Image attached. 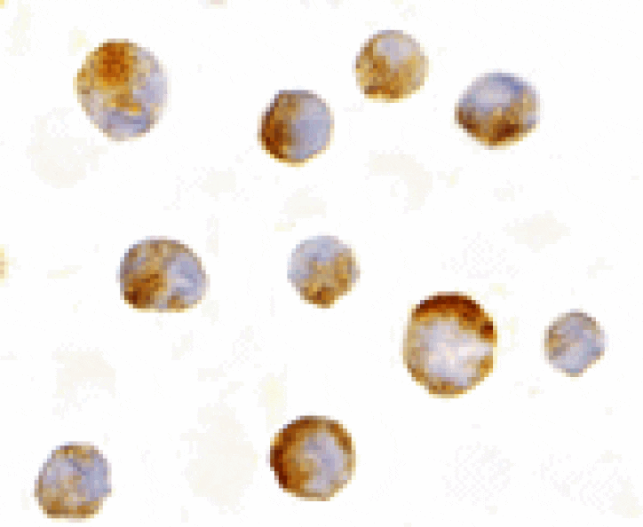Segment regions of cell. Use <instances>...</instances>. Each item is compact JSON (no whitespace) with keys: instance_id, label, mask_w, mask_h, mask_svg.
Segmentation results:
<instances>
[{"instance_id":"obj_1","label":"cell","mask_w":643,"mask_h":527,"mask_svg":"<svg viewBox=\"0 0 643 527\" xmlns=\"http://www.w3.org/2000/svg\"><path fill=\"white\" fill-rule=\"evenodd\" d=\"M497 331L474 299L459 293L431 295L410 312L403 362L431 394L455 396L492 372Z\"/></svg>"},{"instance_id":"obj_2","label":"cell","mask_w":643,"mask_h":527,"mask_svg":"<svg viewBox=\"0 0 643 527\" xmlns=\"http://www.w3.org/2000/svg\"><path fill=\"white\" fill-rule=\"evenodd\" d=\"M77 93L90 120L115 140L149 131L163 112L167 81L156 58L128 41H109L86 58Z\"/></svg>"},{"instance_id":"obj_3","label":"cell","mask_w":643,"mask_h":527,"mask_svg":"<svg viewBox=\"0 0 643 527\" xmlns=\"http://www.w3.org/2000/svg\"><path fill=\"white\" fill-rule=\"evenodd\" d=\"M269 463L285 492L329 500L351 480L355 449L350 433L337 421L300 416L275 435Z\"/></svg>"},{"instance_id":"obj_4","label":"cell","mask_w":643,"mask_h":527,"mask_svg":"<svg viewBox=\"0 0 643 527\" xmlns=\"http://www.w3.org/2000/svg\"><path fill=\"white\" fill-rule=\"evenodd\" d=\"M121 295L137 309L180 311L196 305L206 290L201 259L173 240H145L121 258Z\"/></svg>"},{"instance_id":"obj_5","label":"cell","mask_w":643,"mask_h":527,"mask_svg":"<svg viewBox=\"0 0 643 527\" xmlns=\"http://www.w3.org/2000/svg\"><path fill=\"white\" fill-rule=\"evenodd\" d=\"M455 120L482 145L517 141L536 126L537 100L529 83L507 73L477 78L459 98Z\"/></svg>"},{"instance_id":"obj_6","label":"cell","mask_w":643,"mask_h":527,"mask_svg":"<svg viewBox=\"0 0 643 527\" xmlns=\"http://www.w3.org/2000/svg\"><path fill=\"white\" fill-rule=\"evenodd\" d=\"M332 126L329 107L317 94L284 90L274 95L262 114L258 137L274 159L301 164L326 148Z\"/></svg>"},{"instance_id":"obj_7","label":"cell","mask_w":643,"mask_h":527,"mask_svg":"<svg viewBox=\"0 0 643 527\" xmlns=\"http://www.w3.org/2000/svg\"><path fill=\"white\" fill-rule=\"evenodd\" d=\"M427 60L420 43L401 30H380L356 56L357 83L366 98L400 99L425 83Z\"/></svg>"},{"instance_id":"obj_8","label":"cell","mask_w":643,"mask_h":527,"mask_svg":"<svg viewBox=\"0 0 643 527\" xmlns=\"http://www.w3.org/2000/svg\"><path fill=\"white\" fill-rule=\"evenodd\" d=\"M287 277L301 299L329 308L352 289L360 271L348 245L335 236L318 235L292 250Z\"/></svg>"},{"instance_id":"obj_9","label":"cell","mask_w":643,"mask_h":527,"mask_svg":"<svg viewBox=\"0 0 643 527\" xmlns=\"http://www.w3.org/2000/svg\"><path fill=\"white\" fill-rule=\"evenodd\" d=\"M605 352V333L587 313L559 317L544 332L545 358L570 376H578Z\"/></svg>"}]
</instances>
